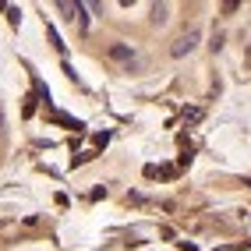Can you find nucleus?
Masks as SVG:
<instances>
[{
	"mask_svg": "<svg viewBox=\"0 0 251 251\" xmlns=\"http://www.w3.org/2000/svg\"><path fill=\"white\" fill-rule=\"evenodd\" d=\"M195 46H198V28H191V32H184L180 39H174V46H170V53H174V57H184V53H191Z\"/></svg>",
	"mask_w": 251,
	"mask_h": 251,
	"instance_id": "nucleus-1",
	"label": "nucleus"
},
{
	"mask_svg": "<svg viewBox=\"0 0 251 251\" xmlns=\"http://www.w3.org/2000/svg\"><path fill=\"white\" fill-rule=\"evenodd\" d=\"M110 60L127 64V68H131V64H135V50H131L127 43H113V46H110Z\"/></svg>",
	"mask_w": 251,
	"mask_h": 251,
	"instance_id": "nucleus-2",
	"label": "nucleus"
},
{
	"mask_svg": "<svg viewBox=\"0 0 251 251\" xmlns=\"http://www.w3.org/2000/svg\"><path fill=\"white\" fill-rule=\"evenodd\" d=\"M166 11H170L166 4H156V7H152V25H163L166 18H170V14H166Z\"/></svg>",
	"mask_w": 251,
	"mask_h": 251,
	"instance_id": "nucleus-3",
	"label": "nucleus"
},
{
	"mask_svg": "<svg viewBox=\"0 0 251 251\" xmlns=\"http://www.w3.org/2000/svg\"><path fill=\"white\" fill-rule=\"evenodd\" d=\"M53 121H57V124H64V127H75V131L81 127L78 121H71V117H68V113H53Z\"/></svg>",
	"mask_w": 251,
	"mask_h": 251,
	"instance_id": "nucleus-4",
	"label": "nucleus"
}]
</instances>
